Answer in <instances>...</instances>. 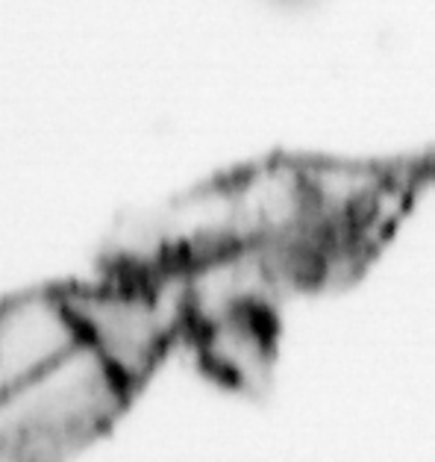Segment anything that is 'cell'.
<instances>
[{"label": "cell", "mask_w": 435, "mask_h": 462, "mask_svg": "<svg viewBox=\"0 0 435 462\" xmlns=\"http://www.w3.org/2000/svg\"><path fill=\"white\" fill-rule=\"evenodd\" d=\"M136 398L77 345L0 398V462H71L124 419Z\"/></svg>", "instance_id": "1"}, {"label": "cell", "mask_w": 435, "mask_h": 462, "mask_svg": "<svg viewBox=\"0 0 435 462\" xmlns=\"http://www.w3.org/2000/svg\"><path fill=\"white\" fill-rule=\"evenodd\" d=\"M62 286L80 345L132 394L188 330L186 280L174 268H113L92 283Z\"/></svg>", "instance_id": "2"}, {"label": "cell", "mask_w": 435, "mask_h": 462, "mask_svg": "<svg viewBox=\"0 0 435 462\" xmlns=\"http://www.w3.org/2000/svg\"><path fill=\"white\" fill-rule=\"evenodd\" d=\"M80 345L65 286H32L0 298V398Z\"/></svg>", "instance_id": "3"}]
</instances>
